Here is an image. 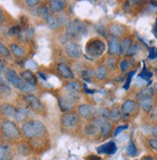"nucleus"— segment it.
Listing matches in <instances>:
<instances>
[{"label": "nucleus", "mask_w": 157, "mask_h": 160, "mask_svg": "<svg viewBox=\"0 0 157 160\" xmlns=\"http://www.w3.org/2000/svg\"><path fill=\"white\" fill-rule=\"evenodd\" d=\"M46 126L38 120H30L25 122L21 127V132L26 138H37L46 133Z\"/></svg>", "instance_id": "f257e3e1"}, {"label": "nucleus", "mask_w": 157, "mask_h": 160, "mask_svg": "<svg viewBox=\"0 0 157 160\" xmlns=\"http://www.w3.org/2000/svg\"><path fill=\"white\" fill-rule=\"evenodd\" d=\"M5 78L9 83H11L14 87H16L17 89L20 90L24 93H29L35 89V86L27 83L24 82L15 71L12 69H6L5 70Z\"/></svg>", "instance_id": "f03ea898"}, {"label": "nucleus", "mask_w": 157, "mask_h": 160, "mask_svg": "<svg viewBox=\"0 0 157 160\" xmlns=\"http://www.w3.org/2000/svg\"><path fill=\"white\" fill-rule=\"evenodd\" d=\"M106 49L105 43L99 38H92L86 44V53L91 58L100 57Z\"/></svg>", "instance_id": "7ed1b4c3"}, {"label": "nucleus", "mask_w": 157, "mask_h": 160, "mask_svg": "<svg viewBox=\"0 0 157 160\" xmlns=\"http://www.w3.org/2000/svg\"><path fill=\"white\" fill-rule=\"evenodd\" d=\"M87 33V28L84 23L79 20H73L68 24L67 36L71 38H77L78 37Z\"/></svg>", "instance_id": "20e7f679"}, {"label": "nucleus", "mask_w": 157, "mask_h": 160, "mask_svg": "<svg viewBox=\"0 0 157 160\" xmlns=\"http://www.w3.org/2000/svg\"><path fill=\"white\" fill-rule=\"evenodd\" d=\"M78 100V96L76 93H66L59 97V107L62 111H68L74 108V105Z\"/></svg>", "instance_id": "39448f33"}, {"label": "nucleus", "mask_w": 157, "mask_h": 160, "mask_svg": "<svg viewBox=\"0 0 157 160\" xmlns=\"http://www.w3.org/2000/svg\"><path fill=\"white\" fill-rule=\"evenodd\" d=\"M2 133L8 139H17L20 136L19 128L17 124L11 120H6L1 125Z\"/></svg>", "instance_id": "423d86ee"}, {"label": "nucleus", "mask_w": 157, "mask_h": 160, "mask_svg": "<svg viewBox=\"0 0 157 160\" xmlns=\"http://www.w3.org/2000/svg\"><path fill=\"white\" fill-rule=\"evenodd\" d=\"M78 122H79V116L73 112H66L61 117V124L68 128L75 127L78 124Z\"/></svg>", "instance_id": "0eeeda50"}, {"label": "nucleus", "mask_w": 157, "mask_h": 160, "mask_svg": "<svg viewBox=\"0 0 157 160\" xmlns=\"http://www.w3.org/2000/svg\"><path fill=\"white\" fill-rule=\"evenodd\" d=\"M65 49L68 57L73 58V59H78L82 56V47L76 42L68 41L65 46Z\"/></svg>", "instance_id": "6e6552de"}, {"label": "nucleus", "mask_w": 157, "mask_h": 160, "mask_svg": "<svg viewBox=\"0 0 157 160\" xmlns=\"http://www.w3.org/2000/svg\"><path fill=\"white\" fill-rule=\"evenodd\" d=\"M24 101L35 111H41L44 109V105H42L41 100L33 94H26L24 96Z\"/></svg>", "instance_id": "1a4fd4ad"}, {"label": "nucleus", "mask_w": 157, "mask_h": 160, "mask_svg": "<svg viewBox=\"0 0 157 160\" xmlns=\"http://www.w3.org/2000/svg\"><path fill=\"white\" fill-rule=\"evenodd\" d=\"M17 112H18V108L16 107H14L13 105H11V104L3 103V104L0 105V113H1L6 118L16 119Z\"/></svg>", "instance_id": "9d476101"}, {"label": "nucleus", "mask_w": 157, "mask_h": 160, "mask_svg": "<svg viewBox=\"0 0 157 160\" xmlns=\"http://www.w3.org/2000/svg\"><path fill=\"white\" fill-rule=\"evenodd\" d=\"M78 114L81 116L84 119H91L94 118L95 115L96 113V110L95 109L94 107L90 106V105H86V104H81L78 106Z\"/></svg>", "instance_id": "9b49d317"}, {"label": "nucleus", "mask_w": 157, "mask_h": 160, "mask_svg": "<svg viewBox=\"0 0 157 160\" xmlns=\"http://www.w3.org/2000/svg\"><path fill=\"white\" fill-rule=\"evenodd\" d=\"M137 109H138V105L136 102L132 100H127L122 104L121 112L123 116L126 117V116H129L130 114L134 113Z\"/></svg>", "instance_id": "f8f14e48"}, {"label": "nucleus", "mask_w": 157, "mask_h": 160, "mask_svg": "<svg viewBox=\"0 0 157 160\" xmlns=\"http://www.w3.org/2000/svg\"><path fill=\"white\" fill-rule=\"evenodd\" d=\"M153 95H154V92H153L151 87H146V88H143L142 90H140L137 93L136 99H137V101H139V103H140V102H142V101L151 100Z\"/></svg>", "instance_id": "ddd939ff"}, {"label": "nucleus", "mask_w": 157, "mask_h": 160, "mask_svg": "<svg viewBox=\"0 0 157 160\" xmlns=\"http://www.w3.org/2000/svg\"><path fill=\"white\" fill-rule=\"evenodd\" d=\"M97 152L99 153H106V154H114L117 152V145L114 142H108L99 148H97Z\"/></svg>", "instance_id": "4468645a"}, {"label": "nucleus", "mask_w": 157, "mask_h": 160, "mask_svg": "<svg viewBox=\"0 0 157 160\" xmlns=\"http://www.w3.org/2000/svg\"><path fill=\"white\" fill-rule=\"evenodd\" d=\"M124 31H125L124 27L118 23H114L109 27V33L112 37H114V38L121 37L124 33Z\"/></svg>", "instance_id": "2eb2a0df"}, {"label": "nucleus", "mask_w": 157, "mask_h": 160, "mask_svg": "<svg viewBox=\"0 0 157 160\" xmlns=\"http://www.w3.org/2000/svg\"><path fill=\"white\" fill-rule=\"evenodd\" d=\"M20 78L24 82H26L27 83H29V84H31L33 86H35L37 84V79H36L35 75L32 73L30 70H25V71L21 72Z\"/></svg>", "instance_id": "dca6fc26"}, {"label": "nucleus", "mask_w": 157, "mask_h": 160, "mask_svg": "<svg viewBox=\"0 0 157 160\" xmlns=\"http://www.w3.org/2000/svg\"><path fill=\"white\" fill-rule=\"evenodd\" d=\"M108 52L110 55L121 54V43L117 38H112L109 41V49Z\"/></svg>", "instance_id": "f3484780"}, {"label": "nucleus", "mask_w": 157, "mask_h": 160, "mask_svg": "<svg viewBox=\"0 0 157 160\" xmlns=\"http://www.w3.org/2000/svg\"><path fill=\"white\" fill-rule=\"evenodd\" d=\"M58 72L63 78H66V79H73L74 77L70 68L64 63L58 64Z\"/></svg>", "instance_id": "a211bd4d"}, {"label": "nucleus", "mask_w": 157, "mask_h": 160, "mask_svg": "<svg viewBox=\"0 0 157 160\" xmlns=\"http://www.w3.org/2000/svg\"><path fill=\"white\" fill-rule=\"evenodd\" d=\"M50 10L54 12H62L66 7V1L63 0H52L49 2Z\"/></svg>", "instance_id": "6ab92c4d"}, {"label": "nucleus", "mask_w": 157, "mask_h": 160, "mask_svg": "<svg viewBox=\"0 0 157 160\" xmlns=\"http://www.w3.org/2000/svg\"><path fill=\"white\" fill-rule=\"evenodd\" d=\"M98 129H99L98 125L95 122H94V123L88 124L86 127H85L84 132H85V133H86L87 135H91L92 136V135L96 134V132H98Z\"/></svg>", "instance_id": "aec40b11"}, {"label": "nucleus", "mask_w": 157, "mask_h": 160, "mask_svg": "<svg viewBox=\"0 0 157 160\" xmlns=\"http://www.w3.org/2000/svg\"><path fill=\"white\" fill-rule=\"evenodd\" d=\"M12 156L11 150L8 146L0 145V160H10Z\"/></svg>", "instance_id": "412c9836"}, {"label": "nucleus", "mask_w": 157, "mask_h": 160, "mask_svg": "<svg viewBox=\"0 0 157 160\" xmlns=\"http://www.w3.org/2000/svg\"><path fill=\"white\" fill-rule=\"evenodd\" d=\"M108 118L113 122H119L122 119V112L118 108H113L108 112Z\"/></svg>", "instance_id": "4be33fe9"}, {"label": "nucleus", "mask_w": 157, "mask_h": 160, "mask_svg": "<svg viewBox=\"0 0 157 160\" xmlns=\"http://www.w3.org/2000/svg\"><path fill=\"white\" fill-rule=\"evenodd\" d=\"M65 88L70 93H77L81 90V85L77 82L73 81V82H69L68 83H67Z\"/></svg>", "instance_id": "5701e85b"}, {"label": "nucleus", "mask_w": 157, "mask_h": 160, "mask_svg": "<svg viewBox=\"0 0 157 160\" xmlns=\"http://www.w3.org/2000/svg\"><path fill=\"white\" fill-rule=\"evenodd\" d=\"M10 49H11L12 53H13L14 55H15L16 57H18V58H21V57H23L24 54H25L24 49L21 48L19 45L16 44V43H12V44L10 45Z\"/></svg>", "instance_id": "b1692460"}, {"label": "nucleus", "mask_w": 157, "mask_h": 160, "mask_svg": "<svg viewBox=\"0 0 157 160\" xmlns=\"http://www.w3.org/2000/svg\"><path fill=\"white\" fill-rule=\"evenodd\" d=\"M0 92L4 95H9L11 94V88L9 84L6 82V81L0 76Z\"/></svg>", "instance_id": "393cba45"}, {"label": "nucleus", "mask_w": 157, "mask_h": 160, "mask_svg": "<svg viewBox=\"0 0 157 160\" xmlns=\"http://www.w3.org/2000/svg\"><path fill=\"white\" fill-rule=\"evenodd\" d=\"M46 21L47 26L51 29V30H56V29L59 27V23H58V20H57V18H55L54 17L50 16V14L46 18Z\"/></svg>", "instance_id": "a878e982"}, {"label": "nucleus", "mask_w": 157, "mask_h": 160, "mask_svg": "<svg viewBox=\"0 0 157 160\" xmlns=\"http://www.w3.org/2000/svg\"><path fill=\"white\" fill-rule=\"evenodd\" d=\"M132 45V38H125L122 42H121V54L122 52H127V50L130 48Z\"/></svg>", "instance_id": "bb28decb"}, {"label": "nucleus", "mask_w": 157, "mask_h": 160, "mask_svg": "<svg viewBox=\"0 0 157 160\" xmlns=\"http://www.w3.org/2000/svg\"><path fill=\"white\" fill-rule=\"evenodd\" d=\"M28 115H29V109H28V108H18L16 120H18V121H22L23 119H25V118L27 117Z\"/></svg>", "instance_id": "cd10ccee"}, {"label": "nucleus", "mask_w": 157, "mask_h": 160, "mask_svg": "<svg viewBox=\"0 0 157 160\" xmlns=\"http://www.w3.org/2000/svg\"><path fill=\"white\" fill-rule=\"evenodd\" d=\"M37 13L39 14V17H41V18L46 19L49 16V11H48V9L46 6H41V7L38 8Z\"/></svg>", "instance_id": "c85d7f7f"}, {"label": "nucleus", "mask_w": 157, "mask_h": 160, "mask_svg": "<svg viewBox=\"0 0 157 160\" xmlns=\"http://www.w3.org/2000/svg\"><path fill=\"white\" fill-rule=\"evenodd\" d=\"M95 77H96L97 79H100V80L105 79L106 76H107V71H106L105 67H102V66H101V67H98V68L96 69V71H95Z\"/></svg>", "instance_id": "c756f323"}, {"label": "nucleus", "mask_w": 157, "mask_h": 160, "mask_svg": "<svg viewBox=\"0 0 157 160\" xmlns=\"http://www.w3.org/2000/svg\"><path fill=\"white\" fill-rule=\"evenodd\" d=\"M126 152H127V154L129 155V156H135L137 154V149L135 147L133 141H130L129 144H128Z\"/></svg>", "instance_id": "7c9ffc66"}, {"label": "nucleus", "mask_w": 157, "mask_h": 160, "mask_svg": "<svg viewBox=\"0 0 157 160\" xmlns=\"http://www.w3.org/2000/svg\"><path fill=\"white\" fill-rule=\"evenodd\" d=\"M140 106L145 111H149L152 108V102H151V100L142 101V102H140Z\"/></svg>", "instance_id": "2f4dec72"}, {"label": "nucleus", "mask_w": 157, "mask_h": 160, "mask_svg": "<svg viewBox=\"0 0 157 160\" xmlns=\"http://www.w3.org/2000/svg\"><path fill=\"white\" fill-rule=\"evenodd\" d=\"M0 56H2V57L10 56V50L3 44L2 42H0Z\"/></svg>", "instance_id": "473e14b6"}, {"label": "nucleus", "mask_w": 157, "mask_h": 160, "mask_svg": "<svg viewBox=\"0 0 157 160\" xmlns=\"http://www.w3.org/2000/svg\"><path fill=\"white\" fill-rule=\"evenodd\" d=\"M20 33V27L16 25V26H13L10 30H9V34L10 36H17Z\"/></svg>", "instance_id": "72a5a7b5"}, {"label": "nucleus", "mask_w": 157, "mask_h": 160, "mask_svg": "<svg viewBox=\"0 0 157 160\" xmlns=\"http://www.w3.org/2000/svg\"><path fill=\"white\" fill-rule=\"evenodd\" d=\"M138 48H139V45H138V44H133V45H131V46H130V48H129V49L127 50L126 54H127L128 56H133L134 54H136V53H137Z\"/></svg>", "instance_id": "f704fd0d"}, {"label": "nucleus", "mask_w": 157, "mask_h": 160, "mask_svg": "<svg viewBox=\"0 0 157 160\" xmlns=\"http://www.w3.org/2000/svg\"><path fill=\"white\" fill-rule=\"evenodd\" d=\"M140 76L143 77L144 79H146V80H149V79L152 76V74L149 73V72L148 70H146V67H144V69H143V73H142Z\"/></svg>", "instance_id": "c9c22d12"}, {"label": "nucleus", "mask_w": 157, "mask_h": 160, "mask_svg": "<svg viewBox=\"0 0 157 160\" xmlns=\"http://www.w3.org/2000/svg\"><path fill=\"white\" fill-rule=\"evenodd\" d=\"M134 73H135V71H132L131 73L128 75V77H127V81H126V82H125V84H124V89H128V87H129V83H130V81H131V78H132V76L134 75Z\"/></svg>", "instance_id": "e433bc0d"}, {"label": "nucleus", "mask_w": 157, "mask_h": 160, "mask_svg": "<svg viewBox=\"0 0 157 160\" xmlns=\"http://www.w3.org/2000/svg\"><path fill=\"white\" fill-rule=\"evenodd\" d=\"M149 146H150L153 150L157 151V138H152V139H150V140L149 141Z\"/></svg>", "instance_id": "4c0bfd02"}, {"label": "nucleus", "mask_w": 157, "mask_h": 160, "mask_svg": "<svg viewBox=\"0 0 157 160\" xmlns=\"http://www.w3.org/2000/svg\"><path fill=\"white\" fill-rule=\"evenodd\" d=\"M157 57V49L156 48H150L149 49V59H154Z\"/></svg>", "instance_id": "58836bf2"}, {"label": "nucleus", "mask_w": 157, "mask_h": 160, "mask_svg": "<svg viewBox=\"0 0 157 160\" xmlns=\"http://www.w3.org/2000/svg\"><path fill=\"white\" fill-rule=\"evenodd\" d=\"M128 128V126L127 125H124V126H122V127H119L116 130H115V133H114V134H115L116 136L120 133V132H122V130H124V129H126Z\"/></svg>", "instance_id": "ea45409f"}, {"label": "nucleus", "mask_w": 157, "mask_h": 160, "mask_svg": "<svg viewBox=\"0 0 157 160\" xmlns=\"http://www.w3.org/2000/svg\"><path fill=\"white\" fill-rule=\"evenodd\" d=\"M120 66H121V70H122V71H125V70H126V68H127V66H128V62H127V61H126V60H122V61L121 62Z\"/></svg>", "instance_id": "a19ab883"}, {"label": "nucleus", "mask_w": 157, "mask_h": 160, "mask_svg": "<svg viewBox=\"0 0 157 160\" xmlns=\"http://www.w3.org/2000/svg\"><path fill=\"white\" fill-rule=\"evenodd\" d=\"M107 63H108V65H109L110 67L113 68L114 66H115V64H116V60H115V59H113V58H111V59L108 60Z\"/></svg>", "instance_id": "79ce46f5"}, {"label": "nucleus", "mask_w": 157, "mask_h": 160, "mask_svg": "<svg viewBox=\"0 0 157 160\" xmlns=\"http://www.w3.org/2000/svg\"><path fill=\"white\" fill-rule=\"evenodd\" d=\"M37 3H38L37 0H27V1H26V4L28 6H36Z\"/></svg>", "instance_id": "37998d69"}, {"label": "nucleus", "mask_w": 157, "mask_h": 160, "mask_svg": "<svg viewBox=\"0 0 157 160\" xmlns=\"http://www.w3.org/2000/svg\"><path fill=\"white\" fill-rule=\"evenodd\" d=\"M4 21V14H3V11L0 9V24Z\"/></svg>", "instance_id": "c03bdc74"}, {"label": "nucleus", "mask_w": 157, "mask_h": 160, "mask_svg": "<svg viewBox=\"0 0 157 160\" xmlns=\"http://www.w3.org/2000/svg\"><path fill=\"white\" fill-rule=\"evenodd\" d=\"M152 135H153L155 138H157V127H154V128H152Z\"/></svg>", "instance_id": "a18cd8bd"}, {"label": "nucleus", "mask_w": 157, "mask_h": 160, "mask_svg": "<svg viewBox=\"0 0 157 160\" xmlns=\"http://www.w3.org/2000/svg\"><path fill=\"white\" fill-rule=\"evenodd\" d=\"M153 35L155 36V38H157V20H156L155 26H154V28H153Z\"/></svg>", "instance_id": "49530a36"}, {"label": "nucleus", "mask_w": 157, "mask_h": 160, "mask_svg": "<svg viewBox=\"0 0 157 160\" xmlns=\"http://www.w3.org/2000/svg\"><path fill=\"white\" fill-rule=\"evenodd\" d=\"M141 160H154V158L151 157V156H149V155H146V156L143 157Z\"/></svg>", "instance_id": "de8ad7c7"}, {"label": "nucleus", "mask_w": 157, "mask_h": 160, "mask_svg": "<svg viewBox=\"0 0 157 160\" xmlns=\"http://www.w3.org/2000/svg\"><path fill=\"white\" fill-rule=\"evenodd\" d=\"M151 88H152V90H153L154 93L157 92V83H154V84H153V87H151Z\"/></svg>", "instance_id": "09e8293b"}, {"label": "nucleus", "mask_w": 157, "mask_h": 160, "mask_svg": "<svg viewBox=\"0 0 157 160\" xmlns=\"http://www.w3.org/2000/svg\"><path fill=\"white\" fill-rule=\"evenodd\" d=\"M5 71V67H4V65L1 63L0 64V73H2V72H4Z\"/></svg>", "instance_id": "8fccbe9b"}, {"label": "nucleus", "mask_w": 157, "mask_h": 160, "mask_svg": "<svg viewBox=\"0 0 157 160\" xmlns=\"http://www.w3.org/2000/svg\"><path fill=\"white\" fill-rule=\"evenodd\" d=\"M155 73H156V75H157V68H156V70H155Z\"/></svg>", "instance_id": "3c124183"}, {"label": "nucleus", "mask_w": 157, "mask_h": 160, "mask_svg": "<svg viewBox=\"0 0 157 160\" xmlns=\"http://www.w3.org/2000/svg\"><path fill=\"white\" fill-rule=\"evenodd\" d=\"M1 63H2V61H1V60H0V64H1Z\"/></svg>", "instance_id": "603ef678"}]
</instances>
